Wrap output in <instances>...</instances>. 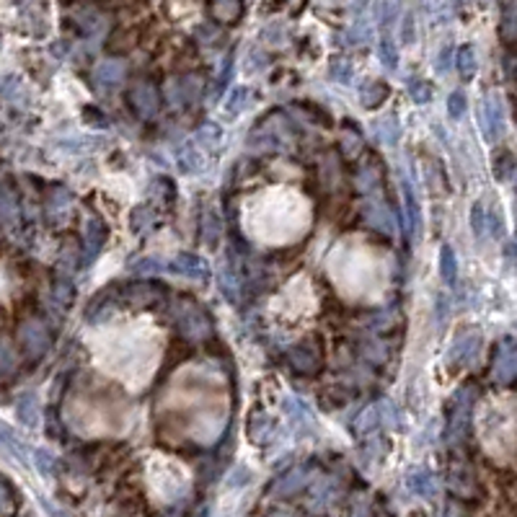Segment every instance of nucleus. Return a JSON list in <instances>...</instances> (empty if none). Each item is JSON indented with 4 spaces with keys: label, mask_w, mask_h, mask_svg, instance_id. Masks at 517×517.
I'll use <instances>...</instances> for the list:
<instances>
[{
    "label": "nucleus",
    "mask_w": 517,
    "mask_h": 517,
    "mask_svg": "<svg viewBox=\"0 0 517 517\" xmlns=\"http://www.w3.org/2000/svg\"><path fill=\"white\" fill-rule=\"evenodd\" d=\"M132 272L135 274H158L163 272V264L158 259H140V262L132 264Z\"/></svg>",
    "instance_id": "27"
},
{
    "label": "nucleus",
    "mask_w": 517,
    "mask_h": 517,
    "mask_svg": "<svg viewBox=\"0 0 517 517\" xmlns=\"http://www.w3.org/2000/svg\"><path fill=\"white\" fill-rule=\"evenodd\" d=\"M360 98H362V107H368V109L381 107L383 101L388 98V86H386L383 80H370L368 86H362Z\"/></svg>",
    "instance_id": "17"
},
{
    "label": "nucleus",
    "mask_w": 517,
    "mask_h": 517,
    "mask_svg": "<svg viewBox=\"0 0 517 517\" xmlns=\"http://www.w3.org/2000/svg\"><path fill=\"white\" fill-rule=\"evenodd\" d=\"M13 217H16V202H13V197H10L8 192H0V220H3V223H13Z\"/></svg>",
    "instance_id": "26"
},
{
    "label": "nucleus",
    "mask_w": 517,
    "mask_h": 517,
    "mask_svg": "<svg viewBox=\"0 0 517 517\" xmlns=\"http://www.w3.org/2000/svg\"><path fill=\"white\" fill-rule=\"evenodd\" d=\"M406 484H409L411 491L421 499H435L439 494V481L432 476L430 471H424V469L411 471L409 478H406Z\"/></svg>",
    "instance_id": "9"
},
{
    "label": "nucleus",
    "mask_w": 517,
    "mask_h": 517,
    "mask_svg": "<svg viewBox=\"0 0 517 517\" xmlns=\"http://www.w3.org/2000/svg\"><path fill=\"white\" fill-rule=\"evenodd\" d=\"M362 215H365V220H368V225H372V228H378L381 233L390 235L396 233V220H393V212H390L388 207L381 205V202H365V207H362Z\"/></svg>",
    "instance_id": "8"
},
{
    "label": "nucleus",
    "mask_w": 517,
    "mask_h": 517,
    "mask_svg": "<svg viewBox=\"0 0 517 517\" xmlns=\"http://www.w3.org/2000/svg\"><path fill=\"white\" fill-rule=\"evenodd\" d=\"M308 484H311V473H308V469H293V471H287V473L277 481L274 491H277V494H295V491L305 489Z\"/></svg>",
    "instance_id": "16"
},
{
    "label": "nucleus",
    "mask_w": 517,
    "mask_h": 517,
    "mask_svg": "<svg viewBox=\"0 0 517 517\" xmlns=\"http://www.w3.org/2000/svg\"><path fill=\"white\" fill-rule=\"evenodd\" d=\"M6 499H8V491H6V487L0 484V509H3V505H6Z\"/></svg>",
    "instance_id": "41"
},
{
    "label": "nucleus",
    "mask_w": 517,
    "mask_h": 517,
    "mask_svg": "<svg viewBox=\"0 0 517 517\" xmlns=\"http://www.w3.org/2000/svg\"><path fill=\"white\" fill-rule=\"evenodd\" d=\"M458 70L463 78H473V73H476V52H473V47H463L458 52Z\"/></svg>",
    "instance_id": "22"
},
{
    "label": "nucleus",
    "mask_w": 517,
    "mask_h": 517,
    "mask_svg": "<svg viewBox=\"0 0 517 517\" xmlns=\"http://www.w3.org/2000/svg\"><path fill=\"white\" fill-rule=\"evenodd\" d=\"M430 96H432V91L427 83H414V86H411V98H414V101H430Z\"/></svg>",
    "instance_id": "37"
},
{
    "label": "nucleus",
    "mask_w": 517,
    "mask_h": 517,
    "mask_svg": "<svg viewBox=\"0 0 517 517\" xmlns=\"http://www.w3.org/2000/svg\"><path fill=\"white\" fill-rule=\"evenodd\" d=\"M439 272H442V280H445V282H455L458 264H455V254H453L450 246H445V248L439 251Z\"/></svg>",
    "instance_id": "20"
},
{
    "label": "nucleus",
    "mask_w": 517,
    "mask_h": 517,
    "mask_svg": "<svg viewBox=\"0 0 517 517\" xmlns=\"http://www.w3.org/2000/svg\"><path fill=\"white\" fill-rule=\"evenodd\" d=\"M246 98H248V91H246V88H238V91H235V107H230V111H241L246 104Z\"/></svg>",
    "instance_id": "40"
},
{
    "label": "nucleus",
    "mask_w": 517,
    "mask_h": 517,
    "mask_svg": "<svg viewBox=\"0 0 517 517\" xmlns=\"http://www.w3.org/2000/svg\"><path fill=\"white\" fill-rule=\"evenodd\" d=\"M199 140H212V147H217L220 140H223V132H220L217 125H207V127L199 132Z\"/></svg>",
    "instance_id": "35"
},
{
    "label": "nucleus",
    "mask_w": 517,
    "mask_h": 517,
    "mask_svg": "<svg viewBox=\"0 0 517 517\" xmlns=\"http://www.w3.org/2000/svg\"><path fill=\"white\" fill-rule=\"evenodd\" d=\"M202 230H205V244L215 246L217 238H220V223H217L215 212H205V223H202Z\"/></svg>",
    "instance_id": "24"
},
{
    "label": "nucleus",
    "mask_w": 517,
    "mask_h": 517,
    "mask_svg": "<svg viewBox=\"0 0 517 517\" xmlns=\"http://www.w3.org/2000/svg\"><path fill=\"white\" fill-rule=\"evenodd\" d=\"M19 417H21V421H24V424H29V427H34V424H37V419H39V401H37V396H34V393L21 396Z\"/></svg>",
    "instance_id": "18"
},
{
    "label": "nucleus",
    "mask_w": 517,
    "mask_h": 517,
    "mask_svg": "<svg viewBox=\"0 0 517 517\" xmlns=\"http://www.w3.org/2000/svg\"><path fill=\"white\" fill-rule=\"evenodd\" d=\"M463 111H466V96H463L460 91H455V93L450 96V101H448V114L453 119H460V117H463Z\"/></svg>",
    "instance_id": "28"
},
{
    "label": "nucleus",
    "mask_w": 517,
    "mask_h": 517,
    "mask_svg": "<svg viewBox=\"0 0 517 517\" xmlns=\"http://www.w3.org/2000/svg\"><path fill=\"white\" fill-rule=\"evenodd\" d=\"M34 463H37L39 473H44V476H49L52 469H55V458L49 455L47 450H37V453H34Z\"/></svg>",
    "instance_id": "30"
},
{
    "label": "nucleus",
    "mask_w": 517,
    "mask_h": 517,
    "mask_svg": "<svg viewBox=\"0 0 517 517\" xmlns=\"http://www.w3.org/2000/svg\"><path fill=\"white\" fill-rule=\"evenodd\" d=\"M16 368V354L10 352L8 344H3L0 347V372H10Z\"/></svg>",
    "instance_id": "33"
},
{
    "label": "nucleus",
    "mask_w": 517,
    "mask_h": 517,
    "mask_svg": "<svg viewBox=\"0 0 517 517\" xmlns=\"http://www.w3.org/2000/svg\"><path fill=\"white\" fill-rule=\"evenodd\" d=\"M171 269L176 274H184V277H194V280H207V274H210L207 264L194 254H179L171 262Z\"/></svg>",
    "instance_id": "13"
},
{
    "label": "nucleus",
    "mask_w": 517,
    "mask_h": 517,
    "mask_svg": "<svg viewBox=\"0 0 517 517\" xmlns=\"http://www.w3.org/2000/svg\"><path fill=\"white\" fill-rule=\"evenodd\" d=\"M471 406H473V388H463L455 396V403H453V411H450L448 430H445V439L448 442H458L463 437L471 417Z\"/></svg>",
    "instance_id": "2"
},
{
    "label": "nucleus",
    "mask_w": 517,
    "mask_h": 517,
    "mask_svg": "<svg viewBox=\"0 0 517 517\" xmlns=\"http://www.w3.org/2000/svg\"><path fill=\"white\" fill-rule=\"evenodd\" d=\"M489 217H491V212H489V210H484V205H481V202H478V205H473L471 223H473V230H476L478 235L489 230Z\"/></svg>",
    "instance_id": "25"
},
{
    "label": "nucleus",
    "mask_w": 517,
    "mask_h": 517,
    "mask_svg": "<svg viewBox=\"0 0 517 517\" xmlns=\"http://www.w3.org/2000/svg\"><path fill=\"white\" fill-rule=\"evenodd\" d=\"M448 484L458 497H471V494H476V478H473V473L469 471L466 463H455V466L450 469Z\"/></svg>",
    "instance_id": "11"
},
{
    "label": "nucleus",
    "mask_w": 517,
    "mask_h": 517,
    "mask_svg": "<svg viewBox=\"0 0 517 517\" xmlns=\"http://www.w3.org/2000/svg\"><path fill=\"white\" fill-rule=\"evenodd\" d=\"M125 75H127V68H125V62H119V60H107V62H101L96 68L98 86L114 88L125 80Z\"/></svg>",
    "instance_id": "15"
},
{
    "label": "nucleus",
    "mask_w": 517,
    "mask_h": 517,
    "mask_svg": "<svg viewBox=\"0 0 517 517\" xmlns=\"http://www.w3.org/2000/svg\"><path fill=\"white\" fill-rule=\"evenodd\" d=\"M132 223H135L137 233H145V230H150V225H153V212L147 207H140L135 212V217H132Z\"/></svg>",
    "instance_id": "29"
},
{
    "label": "nucleus",
    "mask_w": 517,
    "mask_h": 517,
    "mask_svg": "<svg viewBox=\"0 0 517 517\" xmlns=\"http://www.w3.org/2000/svg\"><path fill=\"white\" fill-rule=\"evenodd\" d=\"M375 184H378V176H375V171H370V168L360 171V176H357V189H360V192H370Z\"/></svg>",
    "instance_id": "32"
},
{
    "label": "nucleus",
    "mask_w": 517,
    "mask_h": 517,
    "mask_svg": "<svg viewBox=\"0 0 517 517\" xmlns=\"http://www.w3.org/2000/svg\"><path fill=\"white\" fill-rule=\"evenodd\" d=\"M505 34L509 39H517V6H512L505 16Z\"/></svg>",
    "instance_id": "34"
},
{
    "label": "nucleus",
    "mask_w": 517,
    "mask_h": 517,
    "mask_svg": "<svg viewBox=\"0 0 517 517\" xmlns=\"http://www.w3.org/2000/svg\"><path fill=\"white\" fill-rule=\"evenodd\" d=\"M350 65L347 62H334V68H332V78H336L339 83H347L350 80Z\"/></svg>",
    "instance_id": "38"
},
{
    "label": "nucleus",
    "mask_w": 517,
    "mask_h": 517,
    "mask_svg": "<svg viewBox=\"0 0 517 517\" xmlns=\"http://www.w3.org/2000/svg\"><path fill=\"white\" fill-rule=\"evenodd\" d=\"M55 295H57V300L70 302V298H73V284H70L68 280H57V284H55Z\"/></svg>",
    "instance_id": "36"
},
{
    "label": "nucleus",
    "mask_w": 517,
    "mask_h": 517,
    "mask_svg": "<svg viewBox=\"0 0 517 517\" xmlns=\"http://www.w3.org/2000/svg\"><path fill=\"white\" fill-rule=\"evenodd\" d=\"M381 57H383V62H386L388 68H396V62H399L396 52H393V47H390V42H383V44H381Z\"/></svg>",
    "instance_id": "39"
},
{
    "label": "nucleus",
    "mask_w": 517,
    "mask_h": 517,
    "mask_svg": "<svg viewBox=\"0 0 517 517\" xmlns=\"http://www.w3.org/2000/svg\"><path fill=\"white\" fill-rule=\"evenodd\" d=\"M251 437L256 439V442H266L269 439V435H272V430H274V424H272V419L269 417H264V414H256L254 419H251Z\"/></svg>",
    "instance_id": "21"
},
{
    "label": "nucleus",
    "mask_w": 517,
    "mask_h": 517,
    "mask_svg": "<svg viewBox=\"0 0 517 517\" xmlns=\"http://www.w3.org/2000/svg\"><path fill=\"white\" fill-rule=\"evenodd\" d=\"M176 323L184 336L189 339H207L212 334V323L207 318V313L189 300L179 302V311H176Z\"/></svg>",
    "instance_id": "1"
},
{
    "label": "nucleus",
    "mask_w": 517,
    "mask_h": 517,
    "mask_svg": "<svg viewBox=\"0 0 517 517\" xmlns=\"http://www.w3.org/2000/svg\"><path fill=\"white\" fill-rule=\"evenodd\" d=\"M83 238H86V259L91 262V259L104 248V244H107V225L101 223L98 217H91L86 223Z\"/></svg>",
    "instance_id": "12"
},
{
    "label": "nucleus",
    "mask_w": 517,
    "mask_h": 517,
    "mask_svg": "<svg viewBox=\"0 0 517 517\" xmlns=\"http://www.w3.org/2000/svg\"><path fill=\"white\" fill-rule=\"evenodd\" d=\"M378 132V137H381L383 143H396V137H399V127H396V122L393 119H386V122H381V127L375 129Z\"/></svg>",
    "instance_id": "31"
},
{
    "label": "nucleus",
    "mask_w": 517,
    "mask_h": 517,
    "mask_svg": "<svg viewBox=\"0 0 517 517\" xmlns=\"http://www.w3.org/2000/svg\"><path fill=\"white\" fill-rule=\"evenodd\" d=\"M381 421H383V409H381V403H375V406H370V409H365L360 414V419H357V432L375 430Z\"/></svg>",
    "instance_id": "19"
},
{
    "label": "nucleus",
    "mask_w": 517,
    "mask_h": 517,
    "mask_svg": "<svg viewBox=\"0 0 517 517\" xmlns=\"http://www.w3.org/2000/svg\"><path fill=\"white\" fill-rule=\"evenodd\" d=\"M287 360H290V368H293V370L311 375V372L318 370V365H321V354H318V347H313L311 342H302L287 354Z\"/></svg>",
    "instance_id": "7"
},
{
    "label": "nucleus",
    "mask_w": 517,
    "mask_h": 517,
    "mask_svg": "<svg viewBox=\"0 0 517 517\" xmlns=\"http://www.w3.org/2000/svg\"><path fill=\"white\" fill-rule=\"evenodd\" d=\"M517 378V347L507 344L505 350H499L497 360H494V381L509 383Z\"/></svg>",
    "instance_id": "10"
},
{
    "label": "nucleus",
    "mask_w": 517,
    "mask_h": 517,
    "mask_svg": "<svg viewBox=\"0 0 517 517\" xmlns=\"http://www.w3.org/2000/svg\"><path fill=\"white\" fill-rule=\"evenodd\" d=\"M478 350H481L478 334H466V336H460V342H455V347L450 350V362H453V365H469V362H473Z\"/></svg>",
    "instance_id": "14"
},
{
    "label": "nucleus",
    "mask_w": 517,
    "mask_h": 517,
    "mask_svg": "<svg viewBox=\"0 0 517 517\" xmlns=\"http://www.w3.org/2000/svg\"><path fill=\"white\" fill-rule=\"evenodd\" d=\"M129 104H132V109H135L140 117L147 119L158 111L161 96H158V91L153 86H147V83H137V86L129 91Z\"/></svg>",
    "instance_id": "5"
},
{
    "label": "nucleus",
    "mask_w": 517,
    "mask_h": 517,
    "mask_svg": "<svg viewBox=\"0 0 517 517\" xmlns=\"http://www.w3.org/2000/svg\"><path fill=\"white\" fill-rule=\"evenodd\" d=\"M19 342H21V347H24V352L37 360V357H42V354L49 350V342H52V339H49L47 326L42 321H26L19 332Z\"/></svg>",
    "instance_id": "3"
},
{
    "label": "nucleus",
    "mask_w": 517,
    "mask_h": 517,
    "mask_svg": "<svg viewBox=\"0 0 517 517\" xmlns=\"http://www.w3.org/2000/svg\"><path fill=\"white\" fill-rule=\"evenodd\" d=\"M481 125H484L487 140H491V143L505 132V114H502V107L494 96H489L481 107Z\"/></svg>",
    "instance_id": "6"
},
{
    "label": "nucleus",
    "mask_w": 517,
    "mask_h": 517,
    "mask_svg": "<svg viewBox=\"0 0 517 517\" xmlns=\"http://www.w3.org/2000/svg\"><path fill=\"white\" fill-rule=\"evenodd\" d=\"M47 207H49V212H65L70 207V194H68V189H55L52 194H49L47 199Z\"/></svg>",
    "instance_id": "23"
},
{
    "label": "nucleus",
    "mask_w": 517,
    "mask_h": 517,
    "mask_svg": "<svg viewBox=\"0 0 517 517\" xmlns=\"http://www.w3.org/2000/svg\"><path fill=\"white\" fill-rule=\"evenodd\" d=\"M202 93V86L199 80L192 78V75H184V78H174L166 86V98L171 107H184V104H192L197 101Z\"/></svg>",
    "instance_id": "4"
}]
</instances>
